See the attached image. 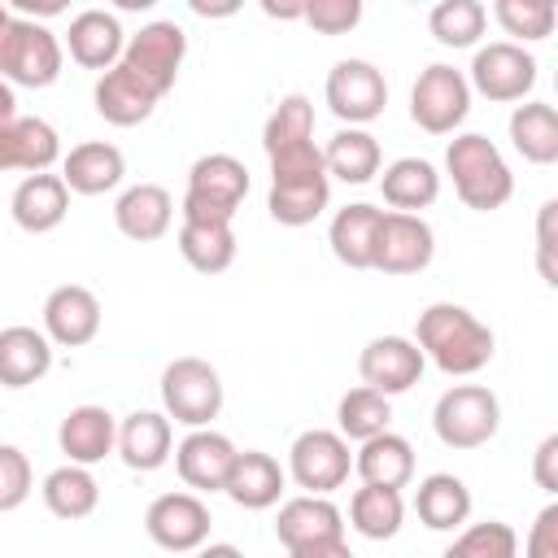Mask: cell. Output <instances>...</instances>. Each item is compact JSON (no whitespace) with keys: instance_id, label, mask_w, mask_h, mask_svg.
Segmentation results:
<instances>
[{"instance_id":"cell-1","label":"cell","mask_w":558,"mask_h":558,"mask_svg":"<svg viewBox=\"0 0 558 558\" xmlns=\"http://www.w3.org/2000/svg\"><path fill=\"white\" fill-rule=\"evenodd\" d=\"M414 344L423 353V362H432L436 371L462 379V375H475L493 362L497 353V336L488 323H480L466 305H453V301H432L418 323H414Z\"/></svg>"},{"instance_id":"cell-2","label":"cell","mask_w":558,"mask_h":558,"mask_svg":"<svg viewBox=\"0 0 558 558\" xmlns=\"http://www.w3.org/2000/svg\"><path fill=\"white\" fill-rule=\"evenodd\" d=\"M445 170L453 179V192L466 209L475 214H488V209H501L510 196H514V174L501 157V148L480 135V131H466V135H453L449 148H445Z\"/></svg>"},{"instance_id":"cell-3","label":"cell","mask_w":558,"mask_h":558,"mask_svg":"<svg viewBox=\"0 0 558 558\" xmlns=\"http://www.w3.org/2000/svg\"><path fill=\"white\" fill-rule=\"evenodd\" d=\"M0 78L13 87H52L61 78V39L31 17L0 22Z\"/></svg>"},{"instance_id":"cell-4","label":"cell","mask_w":558,"mask_h":558,"mask_svg":"<svg viewBox=\"0 0 558 558\" xmlns=\"http://www.w3.org/2000/svg\"><path fill=\"white\" fill-rule=\"evenodd\" d=\"M501 427V401L484 384H453L436 397L432 432L445 449H480Z\"/></svg>"},{"instance_id":"cell-5","label":"cell","mask_w":558,"mask_h":558,"mask_svg":"<svg viewBox=\"0 0 558 558\" xmlns=\"http://www.w3.org/2000/svg\"><path fill=\"white\" fill-rule=\"evenodd\" d=\"M244 196H248L244 161L231 153H205L187 170V192H183L179 214L201 218V222H231L235 209L244 205Z\"/></svg>"},{"instance_id":"cell-6","label":"cell","mask_w":558,"mask_h":558,"mask_svg":"<svg viewBox=\"0 0 558 558\" xmlns=\"http://www.w3.org/2000/svg\"><path fill=\"white\" fill-rule=\"evenodd\" d=\"M161 414L183 427H209L222 414V375L205 357H174L161 371Z\"/></svg>"},{"instance_id":"cell-7","label":"cell","mask_w":558,"mask_h":558,"mask_svg":"<svg viewBox=\"0 0 558 558\" xmlns=\"http://www.w3.org/2000/svg\"><path fill=\"white\" fill-rule=\"evenodd\" d=\"M187 57V35L179 22H148L140 26L135 35H126V48H122V61L157 100L174 87L179 78V65Z\"/></svg>"},{"instance_id":"cell-8","label":"cell","mask_w":558,"mask_h":558,"mask_svg":"<svg viewBox=\"0 0 558 558\" xmlns=\"http://www.w3.org/2000/svg\"><path fill=\"white\" fill-rule=\"evenodd\" d=\"M471 113V87L466 74L436 61L427 65L414 87H410V118L427 131V135H453Z\"/></svg>"},{"instance_id":"cell-9","label":"cell","mask_w":558,"mask_h":558,"mask_svg":"<svg viewBox=\"0 0 558 558\" xmlns=\"http://www.w3.org/2000/svg\"><path fill=\"white\" fill-rule=\"evenodd\" d=\"M327 109L344 122V126H366L384 113L388 105V83H384V70L366 57H344L327 70Z\"/></svg>"},{"instance_id":"cell-10","label":"cell","mask_w":558,"mask_h":558,"mask_svg":"<svg viewBox=\"0 0 558 558\" xmlns=\"http://www.w3.org/2000/svg\"><path fill=\"white\" fill-rule=\"evenodd\" d=\"M353 471V453H349V440L340 432H327V427H310L292 440L288 449V475L296 488L314 493V497H327L336 493Z\"/></svg>"},{"instance_id":"cell-11","label":"cell","mask_w":558,"mask_h":558,"mask_svg":"<svg viewBox=\"0 0 558 558\" xmlns=\"http://www.w3.org/2000/svg\"><path fill=\"white\" fill-rule=\"evenodd\" d=\"M466 87L480 92L484 100H523L532 87H536V57L510 39H497V44H484L475 48L471 57V70H466Z\"/></svg>"},{"instance_id":"cell-12","label":"cell","mask_w":558,"mask_h":558,"mask_svg":"<svg viewBox=\"0 0 558 558\" xmlns=\"http://www.w3.org/2000/svg\"><path fill=\"white\" fill-rule=\"evenodd\" d=\"M432 257H436V235H432L427 218L423 214L384 209L371 270H384V275H418V270L432 266Z\"/></svg>"},{"instance_id":"cell-13","label":"cell","mask_w":558,"mask_h":558,"mask_svg":"<svg viewBox=\"0 0 558 558\" xmlns=\"http://www.w3.org/2000/svg\"><path fill=\"white\" fill-rule=\"evenodd\" d=\"M209 506L196 493H161L144 510V532L170 554H192L209 541Z\"/></svg>"},{"instance_id":"cell-14","label":"cell","mask_w":558,"mask_h":558,"mask_svg":"<svg viewBox=\"0 0 558 558\" xmlns=\"http://www.w3.org/2000/svg\"><path fill=\"white\" fill-rule=\"evenodd\" d=\"M423 353L410 336H375L357 353L362 388H375L379 397H401L423 379Z\"/></svg>"},{"instance_id":"cell-15","label":"cell","mask_w":558,"mask_h":558,"mask_svg":"<svg viewBox=\"0 0 558 558\" xmlns=\"http://www.w3.org/2000/svg\"><path fill=\"white\" fill-rule=\"evenodd\" d=\"M100 331V301L83 283H61L44 301V336L57 349H83Z\"/></svg>"},{"instance_id":"cell-16","label":"cell","mask_w":558,"mask_h":558,"mask_svg":"<svg viewBox=\"0 0 558 558\" xmlns=\"http://www.w3.org/2000/svg\"><path fill=\"white\" fill-rule=\"evenodd\" d=\"M235 445L231 436L214 432V427H196L187 432L179 445H174V471L187 488L196 493H222L227 475H231V462H235Z\"/></svg>"},{"instance_id":"cell-17","label":"cell","mask_w":558,"mask_h":558,"mask_svg":"<svg viewBox=\"0 0 558 558\" xmlns=\"http://www.w3.org/2000/svg\"><path fill=\"white\" fill-rule=\"evenodd\" d=\"M65 48L70 57L83 65V70H113L122 61V48H126V31L118 22V13L109 9H83L70 17V31H65Z\"/></svg>"},{"instance_id":"cell-18","label":"cell","mask_w":558,"mask_h":558,"mask_svg":"<svg viewBox=\"0 0 558 558\" xmlns=\"http://www.w3.org/2000/svg\"><path fill=\"white\" fill-rule=\"evenodd\" d=\"M275 536H279L283 549H301V545H314V541H340L344 536V514L331 497L301 493V497H288L279 506Z\"/></svg>"},{"instance_id":"cell-19","label":"cell","mask_w":558,"mask_h":558,"mask_svg":"<svg viewBox=\"0 0 558 558\" xmlns=\"http://www.w3.org/2000/svg\"><path fill=\"white\" fill-rule=\"evenodd\" d=\"M122 174H126V157L118 144L105 140H83L61 157V183L74 196H105L122 183Z\"/></svg>"},{"instance_id":"cell-20","label":"cell","mask_w":558,"mask_h":558,"mask_svg":"<svg viewBox=\"0 0 558 558\" xmlns=\"http://www.w3.org/2000/svg\"><path fill=\"white\" fill-rule=\"evenodd\" d=\"M9 214H13V222L22 227V231H31V235H48V231H57L61 222H65V214H70V187L61 183V174H26L17 187H13V196H9Z\"/></svg>"},{"instance_id":"cell-21","label":"cell","mask_w":558,"mask_h":558,"mask_svg":"<svg viewBox=\"0 0 558 558\" xmlns=\"http://www.w3.org/2000/svg\"><path fill=\"white\" fill-rule=\"evenodd\" d=\"M113 453L131 466V471H157L170 462L174 453V427L161 410H131L118 423V445Z\"/></svg>"},{"instance_id":"cell-22","label":"cell","mask_w":558,"mask_h":558,"mask_svg":"<svg viewBox=\"0 0 558 558\" xmlns=\"http://www.w3.org/2000/svg\"><path fill=\"white\" fill-rule=\"evenodd\" d=\"M61 157V135L52 122L44 118H9L0 126V174L4 170H26V174H44L52 161Z\"/></svg>"},{"instance_id":"cell-23","label":"cell","mask_w":558,"mask_h":558,"mask_svg":"<svg viewBox=\"0 0 558 558\" xmlns=\"http://www.w3.org/2000/svg\"><path fill=\"white\" fill-rule=\"evenodd\" d=\"M57 445L74 466H96L118 445V418L105 405H74L57 427Z\"/></svg>"},{"instance_id":"cell-24","label":"cell","mask_w":558,"mask_h":558,"mask_svg":"<svg viewBox=\"0 0 558 558\" xmlns=\"http://www.w3.org/2000/svg\"><path fill=\"white\" fill-rule=\"evenodd\" d=\"M170 222H174V201L161 183H135L113 201V227L135 244L161 240Z\"/></svg>"},{"instance_id":"cell-25","label":"cell","mask_w":558,"mask_h":558,"mask_svg":"<svg viewBox=\"0 0 558 558\" xmlns=\"http://www.w3.org/2000/svg\"><path fill=\"white\" fill-rule=\"evenodd\" d=\"M283 484H288V471H283L270 453H262V449H240L235 462H231V475H227L222 493H227L240 510H270V506L279 501Z\"/></svg>"},{"instance_id":"cell-26","label":"cell","mask_w":558,"mask_h":558,"mask_svg":"<svg viewBox=\"0 0 558 558\" xmlns=\"http://www.w3.org/2000/svg\"><path fill=\"white\" fill-rule=\"evenodd\" d=\"M379 218H384V209L371 205V201H353V205L336 209V218H331V227H327V244H331V253H336L340 266H349V270H371Z\"/></svg>"},{"instance_id":"cell-27","label":"cell","mask_w":558,"mask_h":558,"mask_svg":"<svg viewBox=\"0 0 558 558\" xmlns=\"http://www.w3.org/2000/svg\"><path fill=\"white\" fill-rule=\"evenodd\" d=\"M52 371V340L26 323L0 327V384L31 388Z\"/></svg>"},{"instance_id":"cell-28","label":"cell","mask_w":558,"mask_h":558,"mask_svg":"<svg viewBox=\"0 0 558 558\" xmlns=\"http://www.w3.org/2000/svg\"><path fill=\"white\" fill-rule=\"evenodd\" d=\"M92 105H96V113H100L109 126H140V122L153 118L157 96H153L126 65H113V70H105V74L96 78Z\"/></svg>"},{"instance_id":"cell-29","label":"cell","mask_w":558,"mask_h":558,"mask_svg":"<svg viewBox=\"0 0 558 558\" xmlns=\"http://www.w3.org/2000/svg\"><path fill=\"white\" fill-rule=\"evenodd\" d=\"M353 471L362 475V484H375V488H405L414 480V445L397 432H379L371 440L357 445L353 453Z\"/></svg>"},{"instance_id":"cell-30","label":"cell","mask_w":558,"mask_h":558,"mask_svg":"<svg viewBox=\"0 0 558 558\" xmlns=\"http://www.w3.org/2000/svg\"><path fill=\"white\" fill-rule=\"evenodd\" d=\"M379 192H384V205L397 209V214H418L427 205H436L440 196V174L427 157H397L392 166H384L379 174Z\"/></svg>"},{"instance_id":"cell-31","label":"cell","mask_w":558,"mask_h":558,"mask_svg":"<svg viewBox=\"0 0 558 558\" xmlns=\"http://www.w3.org/2000/svg\"><path fill=\"white\" fill-rule=\"evenodd\" d=\"M323 166H327V179H340V183H371L384 166V153H379V140L366 131V126H340L327 148H323Z\"/></svg>"},{"instance_id":"cell-32","label":"cell","mask_w":558,"mask_h":558,"mask_svg":"<svg viewBox=\"0 0 558 558\" xmlns=\"http://www.w3.org/2000/svg\"><path fill=\"white\" fill-rule=\"evenodd\" d=\"M414 514L432 532H453L471 519V488L449 471H432L414 488Z\"/></svg>"},{"instance_id":"cell-33","label":"cell","mask_w":558,"mask_h":558,"mask_svg":"<svg viewBox=\"0 0 558 558\" xmlns=\"http://www.w3.org/2000/svg\"><path fill=\"white\" fill-rule=\"evenodd\" d=\"M510 144L523 161L532 166H554L558 161V109L549 100H523L510 113Z\"/></svg>"},{"instance_id":"cell-34","label":"cell","mask_w":558,"mask_h":558,"mask_svg":"<svg viewBox=\"0 0 558 558\" xmlns=\"http://www.w3.org/2000/svg\"><path fill=\"white\" fill-rule=\"evenodd\" d=\"M179 253L192 270L201 275H222L235 262V231L231 222H201L183 218L179 222Z\"/></svg>"},{"instance_id":"cell-35","label":"cell","mask_w":558,"mask_h":558,"mask_svg":"<svg viewBox=\"0 0 558 558\" xmlns=\"http://www.w3.org/2000/svg\"><path fill=\"white\" fill-rule=\"evenodd\" d=\"M39 493H44L48 514H57V519H65V523L87 519V514L100 506V484H96L92 466H74V462L48 471Z\"/></svg>"},{"instance_id":"cell-36","label":"cell","mask_w":558,"mask_h":558,"mask_svg":"<svg viewBox=\"0 0 558 558\" xmlns=\"http://www.w3.org/2000/svg\"><path fill=\"white\" fill-rule=\"evenodd\" d=\"M405 523V501L397 488H375V484H362L353 497H349V527L366 541H392Z\"/></svg>"},{"instance_id":"cell-37","label":"cell","mask_w":558,"mask_h":558,"mask_svg":"<svg viewBox=\"0 0 558 558\" xmlns=\"http://www.w3.org/2000/svg\"><path fill=\"white\" fill-rule=\"evenodd\" d=\"M331 201V179L318 174V179H301V183H270V196H266V209L279 227H310Z\"/></svg>"},{"instance_id":"cell-38","label":"cell","mask_w":558,"mask_h":558,"mask_svg":"<svg viewBox=\"0 0 558 558\" xmlns=\"http://www.w3.org/2000/svg\"><path fill=\"white\" fill-rule=\"evenodd\" d=\"M488 26V9L480 0H440L427 13V31L445 48H475Z\"/></svg>"},{"instance_id":"cell-39","label":"cell","mask_w":558,"mask_h":558,"mask_svg":"<svg viewBox=\"0 0 558 558\" xmlns=\"http://www.w3.org/2000/svg\"><path fill=\"white\" fill-rule=\"evenodd\" d=\"M305 140H314V105H310V96L292 92L270 109V118L262 126V148H266V157H275V153L296 148Z\"/></svg>"},{"instance_id":"cell-40","label":"cell","mask_w":558,"mask_h":558,"mask_svg":"<svg viewBox=\"0 0 558 558\" xmlns=\"http://www.w3.org/2000/svg\"><path fill=\"white\" fill-rule=\"evenodd\" d=\"M336 423H340V436H344V440H357V445H362V440L388 432L392 405H388V397H379L375 388H349V392L340 397V405H336Z\"/></svg>"},{"instance_id":"cell-41","label":"cell","mask_w":558,"mask_h":558,"mask_svg":"<svg viewBox=\"0 0 558 558\" xmlns=\"http://www.w3.org/2000/svg\"><path fill=\"white\" fill-rule=\"evenodd\" d=\"M493 17L506 35H514L510 44H536V39H549L554 35V22H558V4L554 0H497L493 4Z\"/></svg>"},{"instance_id":"cell-42","label":"cell","mask_w":558,"mask_h":558,"mask_svg":"<svg viewBox=\"0 0 558 558\" xmlns=\"http://www.w3.org/2000/svg\"><path fill=\"white\" fill-rule=\"evenodd\" d=\"M440 558H519V532L501 519H484L462 527Z\"/></svg>"},{"instance_id":"cell-43","label":"cell","mask_w":558,"mask_h":558,"mask_svg":"<svg viewBox=\"0 0 558 558\" xmlns=\"http://www.w3.org/2000/svg\"><path fill=\"white\" fill-rule=\"evenodd\" d=\"M35 488V471L31 458L17 445H0V514L17 510Z\"/></svg>"},{"instance_id":"cell-44","label":"cell","mask_w":558,"mask_h":558,"mask_svg":"<svg viewBox=\"0 0 558 558\" xmlns=\"http://www.w3.org/2000/svg\"><path fill=\"white\" fill-rule=\"evenodd\" d=\"M318 174H327V166H323V148L314 140L270 157V183H301V179H318Z\"/></svg>"},{"instance_id":"cell-45","label":"cell","mask_w":558,"mask_h":558,"mask_svg":"<svg viewBox=\"0 0 558 558\" xmlns=\"http://www.w3.org/2000/svg\"><path fill=\"white\" fill-rule=\"evenodd\" d=\"M301 22H310L318 35H349L362 22V0H305Z\"/></svg>"},{"instance_id":"cell-46","label":"cell","mask_w":558,"mask_h":558,"mask_svg":"<svg viewBox=\"0 0 558 558\" xmlns=\"http://www.w3.org/2000/svg\"><path fill=\"white\" fill-rule=\"evenodd\" d=\"M536 270L549 288H558V201H545L536 214Z\"/></svg>"},{"instance_id":"cell-47","label":"cell","mask_w":558,"mask_h":558,"mask_svg":"<svg viewBox=\"0 0 558 558\" xmlns=\"http://www.w3.org/2000/svg\"><path fill=\"white\" fill-rule=\"evenodd\" d=\"M523 558H558V501H549L532 519L527 541H523Z\"/></svg>"},{"instance_id":"cell-48","label":"cell","mask_w":558,"mask_h":558,"mask_svg":"<svg viewBox=\"0 0 558 558\" xmlns=\"http://www.w3.org/2000/svg\"><path fill=\"white\" fill-rule=\"evenodd\" d=\"M532 480L545 493H558V432H549L532 453Z\"/></svg>"},{"instance_id":"cell-49","label":"cell","mask_w":558,"mask_h":558,"mask_svg":"<svg viewBox=\"0 0 558 558\" xmlns=\"http://www.w3.org/2000/svg\"><path fill=\"white\" fill-rule=\"evenodd\" d=\"M288 558H353L349 541H314V545H301V549H288Z\"/></svg>"},{"instance_id":"cell-50","label":"cell","mask_w":558,"mask_h":558,"mask_svg":"<svg viewBox=\"0 0 558 558\" xmlns=\"http://www.w3.org/2000/svg\"><path fill=\"white\" fill-rule=\"evenodd\" d=\"M13 9H17V17H52V13H61L65 4L61 0H13Z\"/></svg>"},{"instance_id":"cell-51","label":"cell","mask_w":558,"mask_h":558,"mask_svg":"<svg viewBox=\"0 0 558 558\" xmlns=\"http://www.w3.org/2000/svg\"><path fill=\"white\" fill-rule=\"evenodd\" d=\"M262 13H266V17H283V22H301L305 0H296V4H275V0H262Z\"/></svg>"},{"instance_id":"cell-52","label":"cell","mask_w":558,"mask_h":558,"mask_svg":"<svg viewBox=\"0 0 558 558\" xmlns=\"http://www.w3.org/2000/svg\"><path fill=\"white\" fill-rule=\"evenodd\" d=\"M9 118H17V96H13V87L0 78V126H4Z\"/></svg>"},{"instance_id":"cell-53","label":"cell","mask_w":558,"mask_h":558,"mask_svg":"<svg viewBox=\"0 0 558 558\" xmlns=\"http://www.w3.org/2000/svg\"><path fill=\"white\" fill-rule=\"evenodd\" d=\"M196 558H244V554L235 545H227V541H214V545H201Z\"/></svg>"},{"instance_id":"cell-54","label":"cell","mask_w":558,"mask_h":558,"mask_svg":"<svg viewBox=\"0 0 558 558\" xmlns=\"http://www.w3.org/2000/svg\"><path fill=\"white\" fill-rule=\"evenodd\" d=\"M4 17H9V9H4V4H0V22H4Z\"/></svg>"}]
</instances>
